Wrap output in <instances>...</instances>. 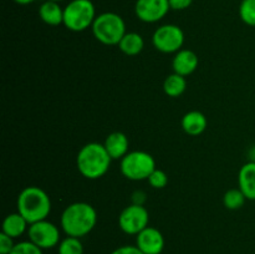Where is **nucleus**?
<instances>
[{"instance_id":"f257e3e1","label":"nucleus","mask_w":255,"mask_h":254,"mask_svg":"<svg viewBox=\"0 0 255 254\" xmlns=\"http://www.w3.org/2000/svg\"><path fill=\"white\" fill-rule=\"evenodd\" d=\"M97 223V212L86 202H75L64 209L60 219L61 229L69 237L82 238L87 236Z\"/></svg>"},{"instance_id":"f03ea898","label":"nucleus","mask_w":255,"mask_h":254,"mask_svg":"<svg viewBox=\"0 0 255 254\" xmlns=\"http://www.w3.org/2000/svg\"><path fill=\"white\" fill-rule=\"evenodd\" d=\"M112 158L104 143L90 142L79 151L76 166L80 173L87 179H99L109 172Z\"/></svg>"},{"instance_id":"7ed1b4c3","label":"nucleus","mask_w":255,"mask_h":254,"mask_svg":"<svg viewBox=\"0 0 255 254\" xmlns=\"http://www.w3.org/2000/svg\"><path fill=\"white\" fill-rule=\"evenodd\" d=\"M16 208L17 212L29 222V224H31L44 221L49 217L51 212V199L42 188L30 186L19 193Z\"/></svg>"},{"instance_id":"20e7f679","label":"nucleus","mask_w":255,"mask_h":254,"mask_svg":"<svg viewBox=\"0 0 255 254\" xmlns=\"http://www.w3.org/2000/svg\"><path fill=\"white\" fill-rule=\"evenodd\" d=\"M95 39L104 45H119L126 34L125 20L116 12H102L92 24Z\"/></svg>"},{"instance_id":"39448f33","label":"nucleus","mask_w":255,"mask_h":254,"mask_svg":"<svg viewBox=\"0 0 255 254\" xmlns=\"http://www.w3.org/2000/svg\"><path fill=\"white\" fill-rule=\"evenodd\" d=\"M96 9L91 0H72L64 9V25L70 31L80 32L92 27Z\"/></svg>"},{"instance_id":"423d86ee","label":"nucleus","mask_w":255,"mask_h":254,"mask_svg":"<svg viewBox=\"0 0 255 254\" xmlns=\"http://www.w3.org/2000/svg\"><path fill=\"white\" fill-rule=\"evenodd\" d=\"M121 173L129 181L148 179L152 172L157 168L153 156L144 151H131L121 159Z\"/></svg>"},{"instance_id":"0eeeda50","label":"nucleus","mask_w":255,"mask_h":254,"mask_svg":"<svg viewBox=\"0 0 255 254\" xmlns=\"http://www.w3.org/2000/svg\"><path fill=\"white\" fill-rule=\"evenodd\" d=\"M152 44L163 54L178 52L184 44V32L178 25H162L152 35Z\"/></svg>"},{"instance_id":"6e6552de","label":"nucleus","mask_w":255,"mask_h":254,"mask_svg":"<svg viewBox=\"0 0 255 254\" xmlns=\"http://www.w3.org/2000/svg\"><path fill=\"white\" fill-rule=\"evenodd\" d=\"M149 213L144 206L129 204L122 209L119 217V226L124 233L128 236H137L139 232L148 227Z\"/></svg>"},{"instance_id":"1a4fd4ad","label":"nucleus","mask_w":255,"mask_h":254,"mask_svg":"<svg viewBox=\"0 0 255 254\" xmlns=\"http://www.w3.org/2000/svg\"><path fill=\"white\" fill-rule=\"evenodd\" d=\"M27 237H29V241L40 247L42 251L57 247L61 242L60 241V229L47 219L30 224L29 229H27Z\"/></svg>"},{"instance_id":"9d476101","label":"nucleus","mask_w":255,"mask_h":254,"mask_svg":"<svg viewBox=\"0 0 255 254\" xmlns=\"http://www.w3.org/2000/svg\"><path fill=\"white\" fill-rule=\"evenodd\" d=\"M168 0H137L134 5L136 16L143 22H157L169 11Z\"/></svg>"},{"instance_id":"9b49d317","label":"nucleus","mask_w":255,"mask_h":254,"mask_svg":"<svg viewBox=\"0 0 255 254\" xmlns=\"http://www.w3.org/2000/svg\"><path fill=\"white\" fill-rule=\"evenodd\" d=\"M136 246L143 254H161L164 249V237L154 227H147L136 236Z\"/></svg>"},{"instance_id":"f8f14e48","label":"nucleus","mask_w":255,"mask_h":254,"mask_svg":"<svg viewBox=\"0 0 255 254\" xmlns=\"http://www.w3.org/2000/svg\"><path fill=\"white\" fill-rule=\"evenodd\" d=\"M198 64L199 59L196 52L188 49H182L174 55L172 67H173V72L187 77L196 71Z\"/></svg>"},{"instance_id":"ddd939ff","label":"nucleus","mask_w":255,"mask_h":254,"mask_svg":"<svg viewBox=\"0 0 255 254\" xmlns=\"http://www.w3.org/2000/svg\"><path fill=\"white\" fill-rule=\"evenodd\" d=\"M106 151L112 159H122L128 153L129 141L124 132H112L104 142Z\"/></svg>"},{"instance_id":"4468645a","label":"nucleus","mask_w":255,"mask_h":254,"mask_svg":"<svg viewBox=\"0 0 255 254\" xmlns=\"http://www.w3.org/2000/svg\"><path fill=\"white\" fill-rule=\"evenodd\" d=\"M238 188L249 201H255V163L247 162L238 173Z\"/></svg>"},{"instance_id":"2eb2a0df","label":"nucleus","mask_w":255,"mask_h":254,"mask_svg":"<svg viewBox=\"0 0 255 254\" xmlns=\"http://www.w3.org/2000/svg\"><path fill=\"white\" fill-rule=\"evenodd\" d=\"M182 128L189 136H199L207 128V117L201 111H189L182 117Z\"/></svg>"},{"instance_id":"dca6fc26","label":"nucleus","mask_w":255,"mask_h":254,"mask_svg":"<svg viewBox=\"0 0 255 254\" xmlns=\"http://www.w3.org/2000/svg\"><path fill=\"white\" fill-rule=\"evenodd\" d=\"M39 16L45 24L50 26H57L64 24V9L57 1L45 0L39 9Z\"/></svg>"},{"instance_id":"f3484780","label":"nucleus","mask_w":255,"mask_h":254,"mask_svg":"<svg viewBox=\"0 0 255 254\" xmlns=\"http://www.w3.org/2000/svg\"><path fill=\"white\" fill-rule=\"evenodd\" d=\"M29 226V222L19 212H15V213H10L5 217L4 222H2L1 232L15 239L21 237L25 232H27Z\"/></svg>"},{"instance_id":"a211bd4d","label":"nucleus","mask_w":255,"mask_h":254,"mask_svg":"<svg viewBox=\"0 0 255 254\" xmlns=\"http://www.w3.org/2000/svg\"><path fill=\"white\" fill-rule=\"evenodd\" d=\"M117 46L127 56H136L143 50L144 40L137 32H126Z\"/></svg>"},{"instance_id":"6ab92c4d","label":"nucleus","mask_w":255,"mask_h":254,"mask_svg":"<svg viewBox=\"0 0 255 254\" xmlns=\"http://www.w3.org/2000/svg\"><path fill=\"white\" fill-rule=\"evenodd\" d=\"M187 89V80L182 75L173 74L168 75L164 79L163 82V91L167 96L169 97H179L184 94Z\"/></svg>"},{"instance_id":"aec40b11","label":"nucleus","mask_w":255,"mask_h":254,"mask_svg":"<svg viewBox=\"0 0 255 254\" xmlns=\"http://www.w3.org/2000/svg\"><path fill=\"white\" fill-rule=\"evenodd\" d=\"M247 197L239 188H232L223 196V204L229 211H238L246 204Z\"/></svg>"},{"instance_id":"412c9836","label":"nucleus","mask_w":255,"mask_h":254,"mask_svg":"<svg viewBox=\"0 0 255 254\" xmlns=\"http://www.w3.org/2000/svg\"><path fill=\"white\" fill-rule=\"evenodd\" d=\"M57 254H84V246L81 238L69 237L61 239L57 246Z\"/></svg>"},{"instance_id":"4be33fe9","label":"nucleus","mask_w":255,"mask_h":254,"mask_svg":"<svg viewBox=\"0 0 255 254\" xmlns=\"http://www.w3.org/2000/svg\"><path fill=\"white\" fill-rule=\"evenodd\" d=\"M239 16L244 24L255 26V0H242L239 5Z\"/></svg>"},{"instance_id":"5701e85b","label":"nucleus","mask_w":255,"mask_h":254,"mask_svg":"<svg viewBox=\"0 0 255 254\" xmlns=\"http://www.w3.org/2000/svg\"><path fill=\"white\" fill-rule=\"evenodd\" d=\"M10 254H44V253H42V249L40 248V247H37L36 244L32 243L31 241H24L15 244V247L12 248V251L10 252Z\"/></svg>"},{"instance_id":"b1692460","label":"nucleus","mask_w":255,"mask_h":254,"mask_svg":"<svg viewBox=\"0 0 255 254\" xmlns=\"http://www.w3.org/2000/svg\"><path fill=\"white\" fill-rule=\"evenodd\" d=\"M148 183L152 188L154 189H162L168 184V176L164 171L162 169L156 168L153 172L151 173V176L148 177Z\"/></svg>"},{"instance_id":"393cba45","label":"nucleus","mask_w":255,"mask_h":254,"mask_svg":"<svg viewBox=\"0 0 255 254\" xmlns=\"http://www.w3.org/2000/svg\"><path fill=\"white\" fill-rule=\"evenodd\" d=\"M14 238L6 236L5 233H0V254H10L12 248L15 247Z\"/></svg>"},{"instance_id":"a878e982","label":"nucleus","mask_w":255,"mask_h":254,"mask_svg":"<svg viewBox=\"0 0 255 254\" xmlns=\"http://www.w3.org/2000/svg\"><path fill=\"white\" fill-rule=\"evenodd\" d=\"M111 254H143L137 246H122L115 249Z\"/></svg>"},{"instance_id":"bb28decb","label":"nucleus","mask_w":255,"mask_h":254,"mask_svg":"<svg viewBox=\"0 0 255 254\" xmlns=\"http://www.w3.org/2000/svg\"><path fill=\"white\" fill-rule=\"evenodd\" d=\"M169 6L173 10H184L189 7L193 2V0H168Z\"/></svg>"},{"instance_id":"cd10ccee","label":"nucleus","mask_w":255,"mask_h":254,"mask_svg":"<svg viewBox=\"0 0 255 254\" xmlns=\"http://www.w3.org/2000/svg\"><path fill=\"white\" fill-rule=\"evenodd\" d=\"M146 193L143 191H136L132 194V203L133 204H139V206H143L144 202H146Z\"/></svg>"},{"instance_id":"c85d7f7f","label":"nucleus","mask_w":255,"mask_h":254,"mask_svg":"<svg viewBox=\"0 0 255 254\" xmlns=\"http://www.w3.org/2000/svg\"><path fill=\"white\" fill-rule=\"evenodd\" d=\"M248 159H249V162H254L255 163V144H253V146L249 148Z\"/></svg>"},{"instance_id":"c756f323","label":"nucleus","mask_w":255,"mask_h":254,"mask_svg":"<svg viewBox=\"0 0 255 254\" xmlns=\"http://www.w3.org/2000/svg\"><path fill=\"white\" fill-rule=\"evenodd\" d=\"M16 4H20V5H27V4H31V2H34L35 0H14Z\"/></svg>"},{"instance_id":"7c9ffc66","label":"nucleus","mask_w":255,"mask_h":254,"mask_svg":"<svg viewBox=\"0 0 255 254\" xmlns=\"http://www.w3.org/2000/svg\"><path fill=\"white\" fill-rule=\"evenodd\" d=\"M51 1H57V2H59V1H62V0H51Z\"/></svg>"}]
</instances>
